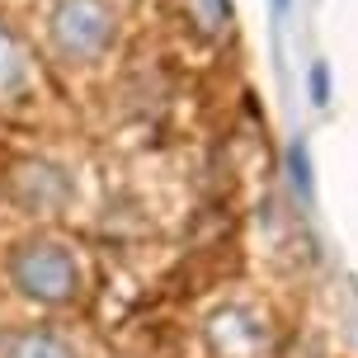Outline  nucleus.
Instances as JSON below:
<instances>
[{
    "label": "nucleus",
    "mask_w": 358,
    "mask_h": 358,
    "mask_svg": "<svg viewBox=\"0 0 358 358\" xmlns=\"http://www.w3.org/2000/svg\"><path fill=\"white\" fill-rule=\"evenodd\" d=\"M15 283L38 297V302H66L80 283L71 255L57 250V245H29V250L15 259Z\"/></svg>",
    "instance_id": "nucleus-1"
},
{
    "label": "nucleus",
    "mask_w": 358,
    "mask_h": 358,
    "mask_svg": "<svg viewBox=\"0 0 358 358\" xmlns=\"http://www.w3.org/2000/svg\"><path fill=\"white\" fill-rule=\"evenodd\" d=\"M57 38L71 48V52H90L99 38H104V24H99V10L90 0H66L62 15H57Z\"/></svg>",
    "instance_id": "nucleus-2"
},
{
    "label": "nucleus",
    "mask_w": 358,
    "mask_h": 358,
    "mask_svg": "<svg viewBox=\"0 0 358 358\" xmlns=\"http://www.w3.org/2000/svg\"><path fill=\"white\" fill-rule=\"evenodd\" d=\"M10 358H76V354L66 340H57L48 330H29V335H19L10 344Z\"/></svg>",
    "instance_id": "nucleus-3"
}]
</instances>
